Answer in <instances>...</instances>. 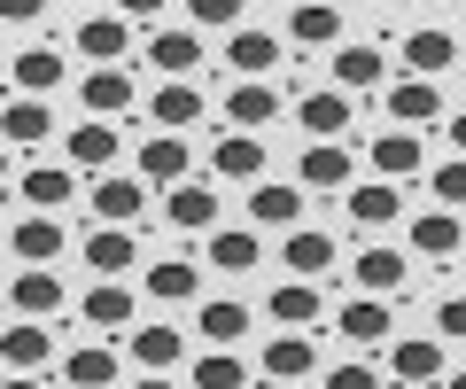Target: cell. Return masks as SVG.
I'll use <instances>...</instances> for the list:
<instances>
[{"label": "cell", "mask_w": 466, "mask_h": 389, "mask_svg": "<svg viewBox=\"0 0 466 389\" xmlns=\"http://www.w3.org/2000/svg\"><path fill=\"white\" fill-rule=\"evenodd\" d=\"M443 374H451V351H443V335H412V343H389V374H381V382L428 389V382H443Z\"/></svg>", "instance_id": "1"}, {"label": "cell", "mask_w": 466, "mask_h": 389, "mask_svg": "<svg viewBox=\"0 0 466 389\" xmlns=\"http://www.w3.org/2000/svg\"><path fill=\"white\" fill-rule=\"evenodd\" d=\"M133 102H140V86H133V70H125V63H94L78 78V109H86V118H125Z\"/></svg>", "instance_id": "2"}, {"label": "cell", "mask_w": 466, "mask_h": 389, "mask_svg": "<svg viewBox=\"0 0 466 389\" xmlns=\"http://www.w3.org/2000/svg\"><path fill=\"white\" fill-rule=\"evenodd\" d=\"M78 257H86V272H101V281H125V272L140 265V234H133V226H109V219H101L94 234L78 241Z\"/></svg>", "instance_id": "3"}, {"label": "cell", "mask_w": 466, "mask_h": 389, "mask_svg": "<svg viewBox=\"0 0 466 389\" xmlns=\"http://www.w3.org/2000/svg\"><path fill=\"white\" fill-rule=\"evenodd\" d=\"M334 86L342 94L389 86V47H373V39H334Z\"/></svg>", "instance_id": "4"}, {"label": "cell", "mask_w": 466, "mask_h": 389, "mask_svg": "<svg viewBox=\"0 0 466 389\" xmlns=\"http://www.w3.org/2000/svg\"><path fill=\"white\" fill-rule=\"evenodd\" d=\"M140 210H148V179H140V171H101V179H94V219L133 226Z\"/></svg>", "instance_id": "5"}, {"label": "cell", "mask_w": 466, "mask_h": 389, "mask_svg": "<svg viewBox=\"0 0 466 389\" xmlns=\"http://www.w3.org/2000/svg\"><path fill=\"white\" fill-rule=\"evenodd\" d=\"M0 140H8V148H47V140H55V109H47V94H8Z\"/></svg>", "instance_id": "6"}, {"label": "cell", "mask_w": 466, "mask_h": 389, "mask_svg": "<svg viewBox=\"0 0 466 389\" xmlns=\"http://www.w3.org/2000/svg\"><path fill=\"white\" fill-rule=\"evenodd\" d=\"M47 358H55V343H47V320H24V312H16V320L0 327V366L16 374V382H24L32 366H47Z\"/></svg>", "instance_id": "7"}, {"label": "cell", "mask_w": 466, "mask_h": 389, "mask_svg": "<svg viewBox=\"0 0 466 389\" xmlns=\"http://www.w3.org/2000/svg\"><path fill=\"white\" fill-rule=\"evenodd\" d=\"M350 118H358V109H350L342 86H311V94L296 102V125H303L311 140H342V133H350Z\"/></svg>", "instance_id": "8"}, {"label": "cell", "mask_w": 466, "mask_h": 389, "mask_svg": "<svg viewBox=\"0 0 466 389\" xmlns=\"http://www.w3.org/2000/svg\"><path fill=\"white\" fill-rule=\"evenodd\" d=\"M164 219L179 226V234H210V226H218V187L210 179H171Z\"/></svg>", "instance_id": "9"}, {"label": "cell", "mask_w": 466, "mask_h": 389, "mask_svg": "<svg viewBox=\"0 0 466 389\" xmlns=\"http://www.w3.org/2000/svg\"><path fill=\"white\" fill-rule=\"evenodd\" d=\"M296 219H303V187L296 179H257L249 187V226H257V234H265V226H272V234H288Z\"/></svg>", "instance_id": "10"}, {"label": "cell", "mask_w": 466, "mask_h": 389, "mask_svg": "<svg viewBox=\"0 0 466 389\" xmlns=\"http://www.w3.org/2000/svg\"><path fill=\"white\" fill-rule=\"evenodd\" d=\"M63 156H70V171H109L116 164V125L109 118H78L63 133Z\"/></svg>", "instance_id": "11"}, {"label": "cell", "mask_w": 466, "mask_h": 389, "mask_svg": "<svg viewBox=\"0 0 466 389\" xmlns=\"http://www.w3.org/2000/svg\"><path fill=\"white\" fill-rule=\"evenodd\" d=\"M404 179H350V226H397Z\"/></svg>", "instance_id": "12"}, {"label": "cell", "mask_w": 466, "mask_h": 389, "mask_svg": "<svg viewBox=\"0 0 466 389\" xmlns=\"http://www.w3.org/2000/svg\"><path fill=\"white\" fill-rule=\"evenodd\" d=\"M8 304H16L24 320H55V312L70 304V288L55 281V265H24V272H16V288H8Z\"/></svg>", "instance_id": "13"}, {"label": "cell", "mask_w": 466, "mask_h": 389, "mask_svg": "<svg viewBox=\"0 0 466 389\" xmlns=\"http://www.w3.org/2000/svg\"><path fill=\"white\" fill-rule=\"evenodd\" d=\"M420 164H428L420 125H381V133H373V171H381V179H412Z\"/></svg>", "instance_id": "14"}, {"label": "cell", "mask_w": 466, "mask_h": 389, "mask_svg": "<svg viewBox=\"0 0 466 389\" xmlns=\"http://www.w3.org/2000/svg\"><path fill=\"white\" fill-rule=\"evenodd\" d=\"M311 374H319V351H311L303 327H288V335L265 343V374H257V382H311Z\"/></svg>", "instance_id": "15"}, {"label": "cell", "mask_w": 466, "mask_h": 389, "mask_svg": "<svg viewBox=\"0 0 466 389\" xmlns=\"http://www.w3.org/2000/svg\"><path fill=\"white\" fill-rule=\"evenodd\" d=\"M280 257H288V272H296V281H327L342 250H334L319 226H303V219H296V226H288V241H280Z\"/></svg>", "instance_id": "16"}, {"label": "cell", "mask_w": 466, "mask_h": 389, "mask_svg": "<svg viewBox=\"0 0 466 389\" xmlns=\"http://www.w3.org/2000/svg\"><path fill=\"white\" fill-rule=\"evenodd\" d=\"M350 148L342 140H311V148L296 156V187H319V195H334V187H350Z\"/></svg>", "instance_id": "17"}, {"label": "cell", "mask_w": 466, "mask_h": 389, "mask_svg": "<svg viewBox=\"0 0 466 389\" xmlns=\"http://www.w3.org/2000/svg\"><path fill=\"white\" fill-rule=\"evenodd\" d=\"M70 47H78L86 63H125V55H133V24L116 16V8H109V16H86Z\"/></svg>", "instance_id": "18"}, {"label": "cell", "mask_w": 466, "mask_h": 389, "mask_svg": "<svg viewBox=\"0 0 466 389\" xmlns=\"http://www.w3.org/2000/svg\"><path fill=\"white\" fill-rule=\"evenodd\" d=\"M389 118H397V125H443L451 118L443 86H435V78H397V86H389Z\"/></svg>", "instance_id": "19"}, {"label": "cell", "mask_w": 466, "mask_h": 389, "mask_svg": "<svg viewBox=\"0 0 466 389\" xmlns=\"http://www.w3.org/2000/svg\"><path fill=\"white\" fill-rule=\"evenodd\" d=\"M397 55H404V70H412V78H443V70L459 63V39H451L443 24H420V32L404 39Z\"/></svg>", "instance_id": "20"}, {"label": "cell", "mask_w": 466, "mask_h": 389, "mask_svg": "<svg viewBox=\"0 0 466 389\" xmlns=\"http://www.w3.org/2000/svg\"><path fill=\"white\" fill-rule=\"evenodd\" d=\"M187 171H195L187 133H148V140H140V179H148V187H171V179H187Z\"/></svg>", "instance_id": "21"}, {"label": "cell", "mask_w": 466, "mask_h": 389, "mask_svg": "<svg viewBox=\"0 0 466 389\" xmlns=\"http://www.w3.org/2000/svg\"><path fill=\"white\" fill-rule=\"evenodd\" d=\"M280 118V94H272V78H241L226 94V125H241V133H265V125Z\"/></svg>", "instance_id": "22"}, {"label": "cell", "mask_w": 466, "mask_h": 389, "mask_svg": "<svg viewBox=\"0 0 466 389\" xmlns=\"http://www.w3.org/2000/svg\"><path fill=\"white\" fill-rule=\"evenodd\" d=\"M226 63L241 70V78H272V63H280V39L257 32V24H233V32H226Z\"/></svg>", "instance_id": "23"}, {"label": "cell", "mask_w": 466, "mask_h": 389, "mask_svg": "<svg viewBox=\"0 0 466 389\" xmlns=\"http://www.w3.org/2000/svg\"><path fill=\"white\" fill-rule=\"evenodd\" d=\"M202 257H210L218 272H257V257H265V241H257V226H210V241H202Z\"/></svg>", "instance_id": "24"}, {"label": "cell", "mask_w": 466, "mask_h": 389, "mask_svg": "<svg viewBox=\"0 0 466 389\" xmlns=\"http://www.w3.org/2000/svg\"><path fill=\"white\" fill-rule=\"evenodd\" d=\"M148 118L164 125V133L202 125V86H195V78H164V86H156V102H148Z\"/></svg>", "instance_id": "25"}, {"label": "cell", "mask_w": 466, "mask_h": 389, "mask_svg": "<svg viewBox=\"0 0 466 389\" xmlns=\"http://www.w3.org/2000/svg\"><path fill=\"white\" fill-rule=\"evenodd\" d=\"M63 250H70V234H63V219H55V210L16 219V257H24V265H55Z\"/></svg>", "instance_id": "26"}, {"label": "cell", "mask_w": 466, "mask_h": 389, "mask_svg": "<svg viewBox=\"0 0 466 389\" xmlns=\"http://www.w3.org/2000/svg\"><path fill=\"white\" fill-rule=\"evenodd\" d=\"M210 171H218V179H265V140L233 125V133L210 148Z\"/></svg>", "instance_id": "27"}, {"label": "cell", "mask_w": 466, "mask_h": 389, "mask_svg": "<svg viewBox=\"0 0 466 389\" xmlns=\"http://www.w3.org/2000/svg\"><path fill=\"white\" fill-rule=\"evenodd\" d=\"M140 288H148L156 304H195V296H202V272L187 265V257H156V265L140 272Z\"/></svg>", "instance_id": "28"}, {"label": "cell", "mask_w": 466, "mask_h": 389, "mask_svg": "<svg viewBox=\"0 0 466 389\" xmlns=\"http://www.w3.org/2000/svg\"><path fill=\"white\" fill-rule=\"evenodd\" d=\"M389 320H397V304H389V296H366V288H358V304H342V343H389Z\"/></svg>", "instance_id": "29"}, {"label": "cell", "mask_w": 466, "mask_h": 389, "mask_svg": "<svg viewBox=\"0 0 466 389\" xmlns=\"http://www.w3.org/2000/svg\"><path fill=\"white\" fill-rule=\"evenodd\" d=\"M187 382H195V389H241V382H257V366L233 351V343H210L202 366H187Z\"/></svg>", "instance_id": "30"}, {"label": "cell", "mask_w": 466, "mask_h": 389, "mask_svg": "<svg viewBox=\"0 0 466 389\" xmlns=\"http://www.w3.org/2000/svg\"><path fill=\"white\" fill-rule=\"evenodd\" d=\"M272 320H280V327H311L319 320V312H327V296H319V281H296V272H288V281L280 288H272Z\"/></svg>", "instance_id": "31"}, {"label": "cell", "mask_w": 466, "mask_h": 389, "mask_svg": "<svg viewBox=\"0 0 466 389\" xmlns=\"http://www.w3.org/2000/svg\"><path fill=\"white\" fill-rule=\"evenodd\" d=\"M358 288H366V296H397L404 288V250H389V241H373V250H358Z\"/></svg>", "instance_id": "32"}, {"label": "cell", "mask_w": 466, "mask_h": 389, "mask_svg": "<svg viewBox=\"0 0 466 389\" xmlns=\"http://www.w3.org/2000/svg\"><path fill=\"white\" fill-rule=\"evenodd\" d=\"M404 234H412V250L420 257H459V241H466V226H459V210H428V219H412L404 226Z\"/></svg>", "instance_id": "33"}, {"label": "cell", "mask_w": 466, "mask_h": 389, "mask_svg": "<svg viewBox=\"0 0 466 389\" xmlns=\"http://www.w3.org/2000/svg\"><path fill=\"white\" fill-rule=\"evenodd\" d=\"M70 78V55L63 47H24L16 55V94H55Z\"/></svg>", "instance_id": "34"}, {"label": "cell", "mask_w": 466, "mask_h": 389, "mask_svg": "<svg viewBox=\"0 0 466 389\" xmlns=\"http://www.w3.org/2000/svg\"><path fill=\"white\" fill-rule=\"evenodd\" d=\"M148 63L164 70V78H195V70H202V32H156L148 39Z\"/></svg>", "instance_id": "35"}, {"label": "cell", "mask_w": 466, "mask_h": 389, "mask_svg": "<svg viewBox=\"0 0 466 389\" xmlns=\"http://www.w3.org/2000/svg\"><path fill=\"white\" fill-rule=\"evenodd\" d=\"M55 374H63L70 389H109V382H116L125 366H116V351H101V343H78V351H70V358H63Z\"/></svg>", "instance_id": "36"}, {"label": "cell", "mask_w": 466, "mask_h": 389, "mask_svg": "<svg viewBox=\"0 0 466 389\" xmlns=\"http://www.w3.org/2000/svg\"><path fill=\"white\" fill-rule=\"evenodd\" d=\"M78 312H86L94 327H133V288H125V281H101V272H94V288L78 296Z\"/></svg>", "instance_id": "37"}, {"label": "cell", "mask_w": 466, "mask_h": 389, "mask_svg": "<svg viewBox=\"0 0 466 389\" xmlns=\"http://www.w3.org/2000/svg\"><path fill=\"white\" fill-rule=\"evenodd\" d=\"M288 39H296V47H334V39H342V8H334V0H303L296 16H288Z\"/></svg>", "instance_id": "38"}, {"label": "cell", "mask_w": 466, "mask_h": 389, "mask_svg": "<svg viewBox=\"0 0 466 389\" xmlns=\"http://www.w3.org/2000/svg\"><path fill=\"white\" fill-rule=\"evenodd\" d=\"M16 195H24V203H32V210H63L70 195H78V179H70L63 164H32V171H24V179H16Z\"/></svg>", "instance_id": "39"}, {"label": "cell", "mask_w": 466, "mask_h": 389, "mask_svg": "<svg viewBox=\"0 0 466 389\" xmlns=\"http://www.w3.org/2000/svg\"><path fill=\"white\" fill-rule=\"evenodd\" d=\"M179 358H187V335H179V327H164V320H156V327H133V366H140V374L179 366Z\"/></svg>", "instance_id": "40"}, {"label": "cell", "mask_w": 466, "mask_h": 389, "mask_svg": "<svg viewBox=\"0 0 466 389\" xmlns=\"http://www.w3.org/2000/svg\"><path fill=\"white\" fill-rule=\"evenodd\" d=\"M195 312H202V343H241L257 327V312L233 304V296H210V304H195Z\"/></svg>", "instance_id": "41"}, {"label": "cell", "mask_w": 466, "mask_h": 389, "mask_svg": "<svg viewBox=\"0 0 466 389\" xmlns=\"http://www.w3.org/2000/svg\"><path fill=\"white\" fill-rule=\"evenodd\" d=\"M187 16H195V32H233L249 16V0H187Z\"/></svg>", "instance_id": "42"}, {"label": "cell", "mask_w": 466, "mask_h": 389, "mask_svg": "<svg viewBox=\"0 0 466 389\" xmlns=\"http://www.w3.org/2000/svg\"><path fill=\"white\" fill-rule=\"evenodd\" d=\"M428 187H435V203H451V210H466V156L451 148L443 164H435V179H428Z\"/></svg>", "instance_id": "43"}, {"label": "cell", "mask_w": 466, "mask_h": 389, "mask_svg": "<svg viewBox=\"0 0 466 389\" xmlns=\"http://www.w3.org/2000/svg\"><path fill=\"white\" fill-rule=\"evenodd\" d=\"M435 335H443V343H466V296H443V304H435Z\"/></svg>", "instance_id": "44"}, {"label": "cell", "mask_w": 466, "mask_h": 389, "mask_svg": "<svg viewBox=\"0 0 466 389\" xmlns=\"http://www.w3.org/2000/svg\"><path fill=\"white\" fill-rule=\"evenodd\" d=\"M327 389H381V366H327Z\"/></svg>", "instance_id": "45"}, {"label": "cell", "mask_w": 466, "mask_h": 389, "mask_svg": "<svg viewBox=\"0 0 466 389\" xmlns=\"http://www.w3.org/2000/svg\"><path fill=\"white\" fill-rule=\"evenodd\" d=\"M47 16V0H0V24H8V32H16V24H39Z\"/></svg>", "instance_id": "46"}, {"label": "cell", "mask_w": 466, "mask_h": 389, "mask_svg": "<svg viewBox=\"0 0 466 389\" xmlns=\"http://www.w3.org/2000/svg\"><path fill=\"white\" fill-rule=\"evenodd\" d=\"M116 16H125V24H156V16H164V0H116Z\"/></svg>", "instance_id": "47"}, {"label": "cell", "mask_w": 466, "mask_h": 389, "mask_svg": "<svg viewBox=\"0 0 466 389\" xmlns=\"http://www.w3.org/2000/svg\"><path fill=\"white\" fill-rule=\"evenodd\" d=\"M443 125H451V148L466 156V109H459V118H443Z\"/></svg>", "instance_id": "48"}, {"label": "cell", "mask_w": 466, "mask_h": 389, "mask_svg": "<svg viewBox=\"0 0 466 389\" xmlns=\"http://www.w3.org/2000/svg\"><path fill=\"white\" fill-rule=\"evenodd\" d=\"M0 179H8V140H0Z\"/></svg>", "instance_id": "49"}, {"label": "cell", "mask_w": 466, "mask_h": 389, "mask_svg": "<svg viewBox=\"0 0 466 389\" xmlns=\"http://www.w3.org/2000/svg\"><path fill=\"white\" fill-rule=\"evenodd\" d=\"M451 389H466V366H459V374H451Z\"/></svg>", "instance_id": "50"}, {"label": "cell", "mask_w": 466, "mask_h": 389, "mask_svg": "<svg viewBox=\"0 0 466 389\" xmlns=\"http://www.w3.org/2000/svg\"><path fill=\"white\" fill-rule=\"evenodd\" d=\"M381 8H404V0H381Z\"/></svg>", "instance_id": "51"}]
</instances>
